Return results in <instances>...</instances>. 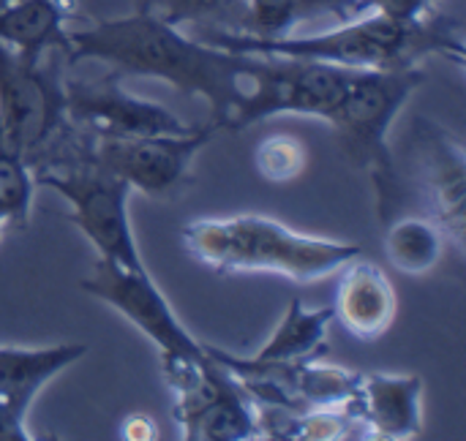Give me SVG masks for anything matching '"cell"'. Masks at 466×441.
Returning a JSON list of instances; mask_svg holds the SVG:
<instances>
[{
  "label": "cell",
  "instance_id": "cell-1",
  "mask_svg": "<svg viewBox=\"0 0 466 441\" xmlns=\"http://www.w3.org/2000/svg\"><path fill=\"white\" fill-rule=\"evenodd\" d=\"M248 57L213 46L142 11L68 30V49L63 55L68 68L82 60H96L115 74L153 76L183 95H199L210 104L218 128H224L246 93Z\"/></svg>",
  "mask_w": 466,
  "mask_h": 441
},
{
  "label": "cell",
  "instance_id": "cell-2",
  "mask_svg": "<svg viewBox=\"0 0 466 441\" xmlns=\"http://www.w3.org/2000/svg\"><path fill=\"white\" fill-rule=\"evenodd\" d=\"M197 38L238 55H279L298 60L330 63L350 71H401L415 68L420 60L440 55L464 65V22L442 11H431L420 19H393L377 11H366L341 22L333 30L314 35H281L257 38L238 30H202Z\"/></svg>",
  "mask_w": 466,
  "mask_h": 441
},
{
  "label": "cell",
  "instance_id": "cell-3",
  "mask_svg": "<svg viewBox=\"0 0 466 441\" xmlns=\"http://www.w3.org/2000/svg\"><path fill=\"white\" fill-rule=\"evenodd\" d=\"M186 251L205 267L235 273H270L298 284L322 281L360 256V246L295 232L268 215L197 218L180 229Z\"/></svg>",
  "mask_w": 466,
  "mask_h": 441
},
{
  "label": "cell",
  "instance_id": "cell-4",
  "mask_svg": "<svg viewBox=\"0 0 466 441\" xmlns=\"http://www.w3.org/2000/svg\"><path fill=\"white\" fill-rule=\"evenodd\" d=\"M426 82L420 65L401 71H358L328 125L344 158L360 169L377 194V215L388 224L404 205V183L390 150V125Z\"/></svg>",
  "mask_w": 466,
  "mask_h": 441
},
{
  "label": "cell",
  "instance_id": "cell-5",
  "mask_svg": "<svg viewBox=\"0 0 466 441\" xmlns=\"http://www.w3.org/2000/svg\"><path fill=\"white\" fill-rule=\"evenodd\" d=\"M355 74L358 71L317 60L251 55L246 71L251 90L243 93L240 104L227 117L224 131L238 134L259 120L279 115H303L328 123Z\"/></svg>",
  "mask_w": 466,
  "mask_h": 441
},
{
  "label": "cell",
  "instance_id": "cell-6",
  "mask_svg": "<svg viewBox=\"0 0 466 441\" xmlns=\"http://www.w3.org/2000/svg\"><path fill=\"white\" fill-rule=\"evenodd\" d=\"M55 55L57 49L25 57L0 41V134L27 164L44 155L68 125L63 90L68 65Z\"/></svg>",
  "mask_w": 466,
  "mask_h": 441
},
{
  "label": "cell",
  "instance_id": "cell-7",
  "mask_svg": "<svg viewBox=\"0 0 466 441\" xmlns=\"http://www.w3.org/2000/svg\"><path fill=\"white\" fill-rule=\"evenodd\" d=\"M161 371L175 398L172 415L183 439H259L254 401L210 355L202 360L161 357Z\"/></svg>",
  "mask_w": 466,
  "mask_h": 441
},
{
  "label": "cell",
  "instance_id": "cell-8",
  "mask_svg": "<svg viewBox=\"0 0 466 441\" xmlns=\"http://www.w3.org/2000/svg\"><path fill=\"white\" fill-rule=\"evenodd\" d=\"M218 125H194L186 134H158V136H93V158L126 180L131 191L150 199L175 196L188 175L197 153L213 139Z\"/></svg>",
  "mask_w": 466,
  "mask_h": 441
},
{
  "label": "cell",
  "instance_id": "cell-9",
  "mask_svg": "<svg viewBox=\"0 0 466 441\" xmlns=\"http://www.w3.org/2000/svg\"><path fill=\"white\" fill-rule=\"evenodd\" d=\"M79 286L142 330L161 349V357L202 360L208 355L205 344H199L175 316L147 267H123L98 256L90 276H85Z\"/></svg>",
  "mask_w": 466,
  "mask_h": 441
},
{
  "label": "cell",
  "instance_id": "cell-10",
  "mask_svg": "<svg viewBox=\"0 0 466 441\" xmlns=\"http://www.w3.org/2000/svg\"><path fill=\"white\" fill-rule=\"evenodd\" d=\"M63 90L68 123L90 136H158L194 128L164 104L128 93L115 71L98 79H85L74 76L68 68Z\"/></svg>",
  "mask_w": 466,
  "mask_h": 441
},
{
  "label": "cell",
  "instance_id": "cell-11",
  "mask_svg": "<svg viewBox=\"0 0 466 441\" xmlns=\"http://www.w3.org/2000/svg\"><path fill=\"white\" fill-rule=\"evenodd\" d=\"M410 150L412 180L429 215L440 224L448 243L464 254L466 150L461 136L431 117H415Z\"/></svg>",
  "mask_w": 466,
  "mask_h": 441
},
{
  "label": "cell",
  "instance_id": "cell-12",
  "mask_svg": "<svg viewBox=\"0 0 466 441\" xmlns=\"http://www.w3.org/2000/svg\"><path fill=\"white\" fill-rule=\"evenodd\" d=\"M87 355L85 344L0 346V441H27L25 417L46 382Z\"/></svg>",
  "mask_w": 466,
  "mask_h": 441
},
{
  "label": "cell",
  "instance_id": "cell-13",
  "mask_svg": "<svg viewBox=\"0 0 466 441\" xmlns=\"http://www.w3.org/2000/svg\"><path fill=\"white\" fill-rule=\"evenodd\" d=\"M347 412L371 439H415L423 431V382L418 376L360 374Z\"/></svg>",
  "mask_w": 466,
  "mask_h": 441
},
{
  "label": "cell",
  "instance_id": "cell-14",
  "mask_svg": "<svg viewBox=\"0 0 466 441\" xmlns=\"http://www.w3.org/2000/svg\"><path fill=\"white\" fill-rule=\"evenodd\" d=\"M396 314L399 297L385 270L371 262H350L339 281L333 319H339L352 338L371 344L393 327Z\"/></svg>",
  "mask_w": 466,
  "mask_h": 441
},
{
  "label": "cell",
  "instance_id": "cell-15",
  "mask_svg": "<svg viewBox=\"0 0 466 441\" xmlns=\"http://www.w3.org/2000/svg\"><path fill=\"white\" fill-rule=\"evenodd\" d=\"M71 16H76L74 0H19L0 11V41L25 57H44L52 49L66 55Z\"/></svg>",
  "mask_w": 466,
  "mask_h": 441
},
{
  "label": "cell",
  "instance_id": "cell-16",
  "mask_svg": "<svg viewBox=\"0 0 466 441\" xmlns=\"http://www.w3.org/2000/svg\"><path fill=\"white\" fill-rule=\"evenodd\" d=\"M333 322L330 308H306L303 300H292L287 314L281 316L276 333L262 344L254 355L259 363H281V366H306L328 355V327Z\"/></svg>",
  "mask_w": 466,
  "mask_h": 441
},
{
  "label": "cell",
  "instance_id": "cell-17",
  "mask_svg": "<svg viewBox=\"0 0 466 441\" xmlns=\"http://www.w3.org/2000/svg\"><path fill=\"white\" fill-rule=\"evenodd\" d=\"M385 226V256L404 276L431 273L448 246L445 232L434 218L393 215Z\"/></svg>",
  "mask_w": 466,
  "mask_h": 441
},
{
  "label": "cell",
  "instance_id": "cell-18",
  "mask_svg": "<svg viewBox=\"0 0 466 441\" xmlns=\"http://www.w3.org/2000/svg\"><path fill=\"white\" fill-rule=\"evenodd\" d=\"M134 11L153 14L175 27L243 30L248 0H131Z\"/></svg>",
  "mask_w": 466,
  "mask_h": 441
},
{
  "label": "cell",
  "instance_id": "cell-19",
  "mask_svg": "<svg viewBox=\"0 0 466 441\" xmlns=\"http://www.w3.org/2000/svg\"><path fill=\"white\" fill-rule=\"evenodd\" d=\"M35 177L27 158L0 134V218L8 232H19L30 221Z\"/></svg>",
  "mask_w": 466,
  "mask_h": 441
},
{
  "label": "cell",
  "instance_id": "cell-20",
  "mask_svg": "<svg viewBox=\"0 0 466 441\" xmlns=\"http://www.w3.org/2000/svg\"><path fill=\"white\" fill-rule=\"evenodd\" d=\"M254 164H257V172L262 175V180L289 183L303 175V169L309 164V153L300 139H295L289 134H273L259 142V147L254 153Z\"/></svg>",
  "mask_w": 466,
  "mask_h": 441
},
{
  "label": "cell",
  "instance_id": "cell-21",
  "mask_svg": "<svg viewBox=\"0 0 466 441\" xmlns=\"http://www.w3.org/2000/svg\"><path fill=\"white\" fill-rule=\"evenodd\" d=\"M303 22L298 0H248L246 3V25L238 33H248L257 38H281L289 35Z\"/></svg>",
  "mask_w": 466,
  "mask_h": 441
},
{
  "label": "cell",
  "instance_id": "cell-22",
  "mask_svg": "<svg viewBox=\"0 0 466 441\" xmlns=\"http://www.w3.org/2000/svg\"><path fill=\"white\" fill-rule=\"evenodd\" d=\"M366 11H377L393 19H420L434 11L437 0H363Z\"/></svg>",
  "mask_w": 466,
  "mask_h": 441
},
{
  "label": "cell",
  "instance_id": "cell-23",
  "mask_svg": "<svg viewBox=\"0 0 466 441\" xmlns=\"http://www.w3.org/2000/svg\"><path fill=\"white\" fill-rule=\"evenodd\" d=\"M123 439H156V423L145 415H134L123 423Z\"/></svg>",
  "mask_w": 466,
  "mask_h": 441
},
{
  "label": "cell",
  "instance_id": "cell-24",
  "mask_svg": "<svg viewBox=\"0 0 466 441\" xmlns=\"http://www.w3.org/2000/svg\"><path fill=\"white\" fill-rule=\"evenodd\" d=\"M19 0H0V11H5V8H11V5H16Z\"/></svg>",
  "mask_w": 466,
  "mask_h": 441
},
{
  "label": "cell",
  "instance_id": "cell-25",
  "mask_svg": "<svg viewBox=\"0 0 466 441\" xmlns=\"http://www.w3.org/2000/svg\"><path fill=\"white\" fill-rule=\"evenodd\" d=\"M5 232H8V229H5V224H3V218H0V237H3Z\"/></svg>",
  "mask_w": 466,
  "mask_h": 441
}]
</instances>
